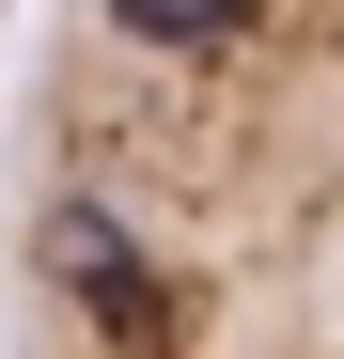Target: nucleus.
<instances>
[{
  "label": "nucleus",
  "instance_id": "f257e3e1",
  "mask_svg": "<svg viewBox=\"0 0 344 359\" xmlns=\"http://www.w3.org/2000/svg\"><path fill=\"white\" fill-rule=\"evenodd\" d=\"M32 359H344V0H79L16 141Z\"/></svg>",
  "mask_w": 344,
  "mask_h": 359
}]
</instances>
